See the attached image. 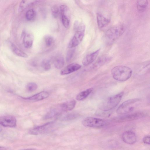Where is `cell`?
Returning <instances> with one entry per match:
<instances>
[{
    "label": "cell",
    "mask_w": 150,
    "mask_h": 150,
    "mask_svg": "<svg viewBox=\"0 0 150 150\" xmlns=\"http://www.w3.org/2000/svg\"><path fill=\"white\" fill-rule=\"evenodd\" d=\"M0 150H8V149L6 148L0 146Z\"/></svg>",
    "instance_id": "obj_35"
},
{
    "label": "cell",
    "mask_w": 150,
    "mask_h": 150,
    "mask_svg": "<svg viewBox=\"0 0 150 150\" xmlns=\"http://www.w3.org/2000/svg\"><path fill=\"white\" fill-rule=\"evenodd\" d=\"M54 122H51L42 125L35 127L29 130V133L33 135H39L50 133L54 129Z\"/></svg>",
    "instance_id": "obj_6"
},
{
    "label": "cell",
    "mask_w": 150,
    "mask_h": 150,
    "mask_svg": "<svg viewBox=\"0 0 150 150\" xmlns=\"http://www.w3.org/2000/svg\"><path fill=\"white\" fill-rule=\"evenodd\" d=\"M81 67V66L76 63L70 64L63 69L60 72V74L62 75L68 74L76 71Z\"/></svg>",
    "instance_id": "obj_12"
},
{
    "label": "cell",
    "mask_w": 150,
    "mask_h": 150,
    "mask_svg": "<svg viewBox=\"0 0 150 150\" xmlns=\"http://www.w3.org/2000/svg\"><path fill=\"white\" fill-rule=\"evenodd\" d=\"M96 18L98 25L100 28H103L107 26L110 22L109 19L99 13H97Z\"/></svg>",
    "instance_id": "obj_14"
},
{
    "label": "cell",
    "mask_w": 150,
    "mask_h": 150,
    "mask_svg": "<svg viewBox=\"0 0 150 150\" xmlns=\"http://www.w3.org/2000/svg\"><path fill=\"white\" fill-rule=\"evenodd\" d=\"M43 40L45 46L47 47H52L54 41L53 37L50 35H45L43 38Z\"/></svg>",
    "instance_id": "obj_23"
},
{
    "label": "cell",
    "mask_w": 150,
    "mask_h": 150,
    "mask_svg": "<svg viewBox=\"0 0 150 150\" xmlns=\"http://www.w3.org/2000/svg\"><path fill=\"white\" fill-rule=\"evenodd\" d=\"M100 50V49H99L86 56L82 61L83 64L87 66L93 62L97 57Z\"/></svg>",
    "instance_id": "obj_13"
},
{
    "label": "cell",
    "mask_w": 150,
    "mask_h": 150,
    "mask_svg": "<svg viewBox=\"0 0 150 150\" xmlns=\"http://www.w3.org/2000/svg\"><path fill=\"white\" fill-rule=\"evenodd\" d=\"M82 124L85 127L100 128L105 126L106 123L105 120L102 119L92 117H88L83 120Z\"/></svg>",
    "instance_id": "obj_7"
},
{
    "label": "cell",
    "mask_w": 150,
    "mask_h": 150,
    "mask_svg": "<svg viewBox=\"0 0 150 150\" xmlns=\"http://www.w3.org/2000/svg\"><path fill=\"white\" fill-rule=\"evenodd\" d=\"M38 88V85L35 83L30 82L28 83L26 86L27 90L29 92L35 91Z\"/></svg>",
    "instance_id": "obj_30"
},
{
    "label": "cell",
    "mask_w": 150,
    "mask_h": 150,
    "mask_svg": "<svg viewBox=\"0 0 150 150\" xmlns=\"http://www.w3.org/2000/svg\"><path fill=\"white\" fill-rule=\"evenodd\" d=\"M41 65L42 68L45 71H48L50 69L51 65L50 62L47 59H45L43 60Z\"/></svg>",
    "instance_id": "obj_28"
},
{
    "label": "cell",
    "mask_w": 150,
    "mask_h": 150,
    "mask_svg": "<svg viewBox=\"0 0 150 150\" xmlns=\"http://www.w3.org/2000/svg\"><path fill=\"white\" fill-rule=\"evenodd\" d=\"M2 130V129L1 127L0 126V132H1Z\"/></svg>",
    "instance_id": "obj_37"
},
{
    "label": "cell",
    "mask_w": 150,
    "mask_h": 150,
    "mask_svg": "<svg viewBox=\"0 0 150 150\" xmlns=\"http://www.w3.org/2000/svg\"><path fill=\"white\" fill-rule=\"evenodd\" d=\"M49 95V94L48 92L42 91L30 97L23 98L25 100L36 101L46 98L48 97Z\"/></svg>",
    "instance_id": "obj_15"
},
{
    "label": "cell",
    "mask_w": 150,
    "mask_h": 150,
    "mask_svg": "<svg viewBox=\"0 0 150 150\" xmlns=\"http://www.w3.org/2000/svg\"><path fill=\"white\" fill-rule=\"evenodd\" d=\"M68 7L66 5H61L60 6V11L61 15L67 14L68 11Z\"/></svg>",
    "instance_id": "obj_32"
},
{
    "label": "cell",
    "mask_w": 150,
    "mask_h": 150,
    "mask_svg": "<svg viewBox=\"0 0 150 150\" xmlns=\"http://www.w3.org/2000/svg\"><path fill=\"white\" fill-rule=\"evenodd\" d=\"M123 94V92H122L108 98L100 103L99 108L105 112L113 109L119 103Z\"/></svg>",
    "instance_id": "obj_3"
},
{
    "label": "cell",
    "mask_w": 150,
    "mask_h": 150,
    "mask_svg": "<svg viewBox=\"0 0 150 150\" xmlns=\"http://www.w3.org/2000/svg\"><path fill=\"white\" fill-rule=\"evenodd\" d=\"M123 141L129 144H134L137 139V136L133 132L130 131H126L123 132L122 135Z\"/></svg>",
    "instance_id": "obj_10"
},
{
    "label": "cell",
    "mask_w": 150,
    "mask_h": 150,
    "mask_svg": "<svg viewBox=\"0 0 150 150\" xmlns=\"http://www.w3.org/2000/svg\"><path fill=\"white\" fill-rule=\"evenodd\" d=\"M36 15V13L35 10L33 9H30L26 11L25 18L28 21H32L35 19Z\"/></svg>",
    "instance_id": "obj_22"
},
{
    "label": "cell",
    "mask_w": 150,
    "mask_h": 150,
    "mask_svg": "<svg viewBox=\"0 0 150 150\" xmlns=\"http://www.w3.org/2000/svg\"><path fill=\"white\" fill-rule=\"evenodd\" d=\"M23 150H37L35 149H25Z\"/></svg>",
    "instance_id": "obj_36"
},
{
    "label": "cell",
    "mask_w": 150,
    "mask_h": 150,
    "mask_svg": "<svg viewBox=\"0 0 150 150\" xmlns=\"http://www.w3.org/2000/svg\"><path fill=\"white\" fill-rule=\"evenodd\" d=\"M76 101L72 100L64 102L59 105V108L61 111H67L73 110L76 105Z\"/></svg>",
    "instance_id": "obj_16"
},
{
    "label": "cell",
    "mask_w": 150,
    "mask_h": 150,
    "mask_svg": "<svg viewBox=\"0 0 150 150\" xmlns=\"http://www.w3.org/2000/svg\"><path fill=\"white\" fill-rule=\"evenodd\" d=\"M85 26L83 23L79 24L73 38L69 41L68 47L72 48L77 46L81 42L84 35Z\"/></svg>",
    "instance_id": "obj_5"
},
{
    "label": "cell",
    "mask_w": 150,
    "mask_h": 150,
    "mask_svg": "<svg viewBox=\"0 0 150 150\" xmlns=\"http://www.w3.org/2000/svg\"><path fill=\"white\" fill-rule=\"evenodd\" d=\"M23 42L24 47L26 48L32 47L34 41V36L31 33L24 31L22 34Z\"/></svg>",
    "instance_id": "obj_11"
},
{
    "label": "cell",
    "mask_w": 150,
    "mask_h": 150,
    "mask_svg": "<svg viewBox=\"0 0 150 150\" xmlns=\"http://www.w3.org/2000/svg\"><path fill=\"white\" fill-rule=\"evenodd\" d=\"M10 47L12 52L16 55L24 58L28 57V55L26 53L19 49L12 43H10Z\"/></svg>",
    "instance_id": "obj_18"
},
{
    "label": "cell",
    "mask_w": 150,
    "mask_h": 150,
    "mask_svg": "<svg viewBox=\"0 0 150 150\" xmlns=\"http://www.w3.org/2000/svg\"><path fill=\"white\" fill-rule=\"evenodd\" d=\"M140 99L138 98L128 100L124 102L118 108L117 113L125 114L132 112L137 106Z\"/></svg>",
    "instance_id": "obj_4"
},
{
    "label": "cell",
    "mask_w": 150,
    "mask_h": 150,
    "mask_svg": "<svg viewBox=\"0 0 150 150\" xmlns=\"http://www.w3.org/2000/svg\"><path fill=\"white\" fill-rule=\"evenodd\" d=\"M62 24L66 28H68L70 25V20L69 17L67 14L61 15Z\"/></svg>",
    "instance_id": "obj_26"
},
{
    "label": "cell",
    "mask_w": 150,
    "mask_h": 150,
    "mask_svg": "<svg viewBox=\"0 0 150 150\" xmlns=\"http://www.w3.org/2000/svg\"><path fill=\"white\" fill-rule=\"evenodd\" d=\"M38 1H22L20 4L19 9L22 11L28 7L33 5Z\"/></svg>",
    "instance_id": "obj_25"
},
{
    "label": "cell",
    "mask_w": 150,
    "mask_h": 150,
    "mask_svg": "<svg viewBox=\"0 0 150 150\" xmlns=\"http://www.w3.org/2000/svg\"><path fill=\"white\" fill-rule=\"evenodd\" d=\"M93 88H91L79 93L76 96V98L78 100H81L86 99L92 92Z\"/></svg>",
    "instance_id": "obj_21"
},
{
    "label": "cell",
    "mask_w": 150,
    "mask_h": 150,
    "mask_svg": "<svg viewBox=\"0 0 150 150\" xmlns=\"http://www.w3.org/2000/svg\"><path fill=\"white\" fill-rule=\"evenodd\" d=\"M144 114L142 112L137 111L125 114L115 118L114 121L118 122H123L137 120L143 117Z\"/></svg>",
    "instance_id": "obj_8"
},
{
    "label": "cell",
    "mask_w": 150,
    "mask_h": 150,
    "mask_svg": "<svg viewBox=\"0 0 150 150\" xmlns=\"http://www.w3.org/2000/svg\"><path fill=\"white\" fill-rule=\"evenodd\" d=\"M52 14L53 17L57 18L58 16L59 13V9L56 5L53 6L51 8Z\"/></svg>",
    "instance_id": "obj_31"
},
{
    "label": "cell",
    "mask_w": 150,
    "mask_h": 150,
    "mask_svg": "<svg viewBox=\"0 0 150 150\" xmlns=\"http://www.w3.org/2000/svg\"><path fill=\"white\" fill-rule=\"evenodd\" d=\"M78 116V114L76 113H69L63 116L61 119L64 121L71 120L76 118Z\"/></svg>",
    "instance_id": "obj_27"
},
{
    "label": "cell",
    "mask_w": 150,
    "mask_h": 150,
    "mask_svg": "<svg viewBox=\"0 0 150 150\" xmlns=\"http://www.w3.org/2000/svg\"><path fill=\"white\" fill-rule=\"evenodd\" d=\"M75 52V49H70L67 52L66 57V60L67 62H69L71 61L74 56Z\"/></svg>",
    "instance_id": "obj_29"
},
{
    "label": "cell",
    "mask_w": 150,
    "mask_h": 150,
    "mask_svg": "<svg viewBox=\"0 0 150 150\" xmlns=\"http://www.w3.org/2000/svg\"><path fill=\"white\" fill-rule=\"evenodd\" d=\"M16 120L10 115L0 116V125L5 127H14L16 126Z\"/></svg>",
    "instance_id": "obj_9"
},
{
    "label": "cell",
    "mask_w": 150,
    "mask_h": 150,
    "mask_svg": "<svg viewBox=\"0 0 150 150\" xmlns=\"http://www.w3.org/2000/svg\"><path fill=\"white\" fill-rule=\"evenodd\" d=\"M64 63V58L61 55L56 56L54 60V66L56 68L58 69H60L63 67Z\"/></svg>",
    "instance_id": "obj_20"
},
{
    "label": "cell",
    "mask_w": 150,
    "mask_h": 150,
    "mask_svg": "<svg viewBox=\"0 0 150 150\" xmlns=\"http://www.w3.org/2000/svg\"><path fill=\"white\" fill-rule=\"evenodd\" d=\"M132 72V70L130 68L123 65L115 67L111 70V73L113 78L120 81L128 79L131 77Z\"/></svg>",
    "instance_id": "obj_2"
},
{
    "label": "cell",
    "mask_w": 150,
    "mask_h": 150,
    "mask_svg": "<svg viewBox=\"0 0 150 150\" xmlns=\"http://www.w3.org/2000/svg\"><path fill=\"white\" fill-rule=\"evenodd\" d=\"M79 24V22L78 21H74V26H73V28L74 30L76 31L77 30Z\"/></svg>",
    "instance_id": "obj_34"
},
{
    "label": "cell",
    "mask_w": 150,
    "mask_h": 150,
    "mask_svg": "<svg viewBox=\"0 0 150 150\" xmlns=\"http://www.w3.org/2000/svg\"><path fill=\"white\" fill-rule=\"evenodd\" d=\"M125 26L120 24L114 26L108 29L104 34L105 40L108 45H111L124 33Z\"/></svg>",
    "instance_id": "obj_1"
},
{
    "label": "cell",
    "mask_w": 150,
    "mask_h": 150,
    "mask_svg": "<svg viewBox=\"0 0 150 150\" xmlns=\"http://www.w3.org/2000/svg\"><path fill=\"white\" fill-rule=\"evenodd\" d=\"M60 112L58 109L52 108L44 115L43 119L46 120L52 118L59 114Z\"/></svg>",
    "instance_id": "obj_24"
},
{
    "label": "cell",
    "mask_w": 150,
    "mask_h": 150,
    "mask_svg": "<svg viewBox=\"0 0 150 150\" xmlns=\"http://www.w3.org/2000/svg\"><path fill=\"white\" fill-rule=\"evenodd\" d=\"M150 138L149 136H146L144 137L143 139L144 143L147 144H149L150 143Z\"/></svg>",
    "instance_id": "obj_33"
},
{
    "label": "cell",
    "mask_w": 150,
    "mask_h": 150,
    "mask_svg": "<svg viewBox=\"0 0 150 150\" xmlns=\"http://www.w3.org/2000/svg\"><path fill=\"white\" fill-rule=\"evenodd\" d=\"M148 1L146 0H138L137 2V7L139 12H142L146 9L148 5Z\"/></svg>",
    "instance_id": "obj_19"
},
{
    "label": "cell",
    "mask_w": 150,
    "mask_h": 150,
    "mask_svg": "<svg viewBox=\"0 0 150 150\" xmlns=\"http://www.w3.org/2000/svg\"><path fill=\"white\" fill-rule=\"evenodd\" d=\"M111 58L106 56H102L99 58L93 65V68H97L110 61Z\"/></svg>",
    "instance_id": "obj_17"
}]
</instances>
